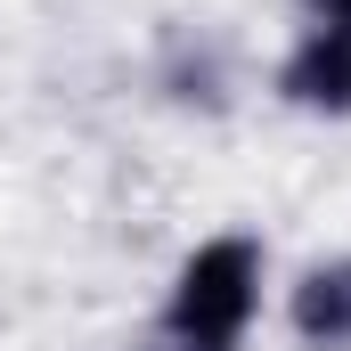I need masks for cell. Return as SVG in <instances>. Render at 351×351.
<instances>
[{"label":"cell","instance_id":"cell-1","mask_svg":"<svg viewBox=\"0 0 351 351\" xmlns=\"http://www.w3.org/2000/svg\"><path fill=\"white\" fill-rule=\"evenodd\" d=\"M269 319V245L254 229H213L172 262L156 294V351H245Z\"/></svg>","mask_w":351,"mask_h":351},{"label":"cell","instance_id":"cell-2","mask_svg":"<svg viewBox=\"0 0 351 351\" xmlns=\"http://www.w3.org/2000/svg\"><path fill=\"white\" fill-rule=\"evenodd\" d=\"M278 106L311 114V123H351V25H294V41L278 49Z\"/></svg>","mask_w":351,"mask_h":351},{"label":"cell","instance_id":"cell-3","mask_svg":"<svg viewBox=\"0 0 351 351\" xmlns=\"http://www.w3.org/2000/svg\"><path fill=\"white\" fill-rule=\"evenodd\" d=\"M278 319H286L294 351H351V254H311L286 278Z\"/></svg>","mask_w":351,"mask_h":351},{"label":"cell","instance_id":"cell-4","mask_svg":"<svg viewBox=\"0 0 351 351\" xmlns=\"http://www.w3.org/2000/svg\"><path fill=\"white\" fill-rule=\"evenodd\" d=\"M164 90H172L180 106H204V114H221V106H229V66H221V49H213V41L180 49L172 66H164Z\"/></svg>","mask_w":351,"mask_h":351},{"label":"cell","instance_id":"cell-5","mask_svg":"<svg viewBox=\"0 0 351 351\" xmlns=\"http://www.w3.org/2000/svg\"><path fill=\"white\" fill-rule=\"evenodd\" d=\"M302 25H351V0H294Z\"/></svg>","mask_w":351,"mask_h":351}]
</instances>
